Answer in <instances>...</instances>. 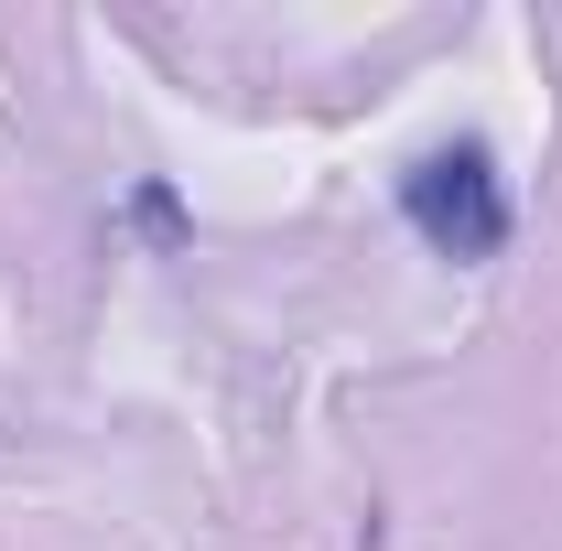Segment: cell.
<instances>
[{
  "mask_svg": "<svg viewBox=\"0 0 562 551\" xmlns=\"http://www.w3.org/2000/svg\"><path fill=\"white\" fill-rule=\"evenodd\" d=\"M401 216H412L422 249L443 260H497L508 249V173H497L487 140H443L401 173Z\"/></svg>",
  "mask_w": 562,
  "mask_h": 551,
  "instance_id": "1",
  "label": "cell"
}]
</instances>
